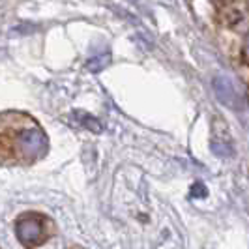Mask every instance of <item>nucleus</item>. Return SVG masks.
<instances>
[{"label": "nucleus", "mask_w": 249, "mask_h": 249, "mask_svg": "<svg viewBox=\"0 0 249 249\" xmlns=\"http://www.w3.org/2000/svg\"><path fill=\"white\" fill-rule=\"evenodd\" d=\"M51 229L53 225L51 221L41 215V213H25L17 219V225H15V232H17V238L21 240V244L25 246H39L43 244L51 234Z\"/></svg>", "instance_id": "nucleus-1"}, {"label": "nucleus", "mask_w": 249, "mask_h": 249, "mask_svg": "<svg viewBox=\"0 0 249 249\" xmlns=\"http://www.w3.org/2000/svg\"><path fill=\"white\" fill-rule=\"evenodd\" d=\"M213 88H215L217 98L223 101L225 105H229V107H232V109H236V107L242 105L244 98L238 94L236 87H234L227 77H215V81H213Z\"/></svg>", "instance_id": "nucleus-2"}]
</instances>
